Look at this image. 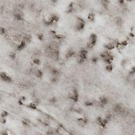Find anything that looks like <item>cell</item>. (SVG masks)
Returning <instances> with one entry per match:
<instances>
[{"mask_svg":"<svg viewBox=\"0 0 135 135\" xmlns=\"http://www.w3.org/2000/svg\"><path fill=\"white\" fill-rule=\"evenodd\" d=\"M96 43V35L92 34L90 37V40L87 43V48L89 49H92Z\"/></svg>","mask_w":135,"mask_h":135,"instance_id":"cell-1","label":"cell"},{"mask_svg":"<svg viewBox=\"0 0 135 135\" xmlns=\"http://www.w3.org/2000/svg\"><path fill=\"white\" fill-rule=\"evenodd\" d=\"M75 29L77 30H82L84 28V22L81 18H78L75 23Z\"/></svg>","mask_w":135,"mask_h":135,"instance_id":"cell-2","label":"cell"},{"mask_svg":"<svg viewBox=\"0 0 135 135\" xmlns=\"http://www.w3.org/2000/svg\"><path fill=\"white\" fill-rule=\"evenodd\" d=\"M0 79L3 80L5 82H12V79L8 75H7L5 72H2L0 73Z\"/></svg>","mask_w":135,"mask_h":135,"instance_id":"cell-3","label":"cell"},{"mask_svg":"<svg viewBox=\"0 0 135 135\" xmlns=\"http://www.w3.org/2000/svg\"><path fill=\"white\" fill-rule=\"evenodd\" d=\"M115 22L118 26H121V25H122V19L120 17H117L115 20Z\"/></svg>","mask_w":135,"mask_h":135,"instance_id":"cell-4","label":"cell"},{"mask_svg":"<svg viewBox=\"0 0 135 135\" xmlns=\"http://www.w3.org/2000/svg\"><path fill=\"white\" fill-rule=\"evenodd\" d=\"M100 104H101V105L102 106H104L106 105L107 103H108V99L106 98V97H102L101 98V100H100Z\"/></svg>","mask_w":135,"mask_h":135,"instance_id":"cell-5","label":"cell"},{"mask_svg":"<svg viewBox=\"0 0 135 135\" xmlns=\"http://www.w3.org/2000/svg\"><path fill=\"white\" fill-rule=\"evenodd\" d=\"M74 52L72 51V50H70V51H68L67 53V57H72V56H73L74 55Z\"/></svg>","mask_w":135,"mask_h":135,"instance_id":"cell-6","label":"cell"}]
</instances>
